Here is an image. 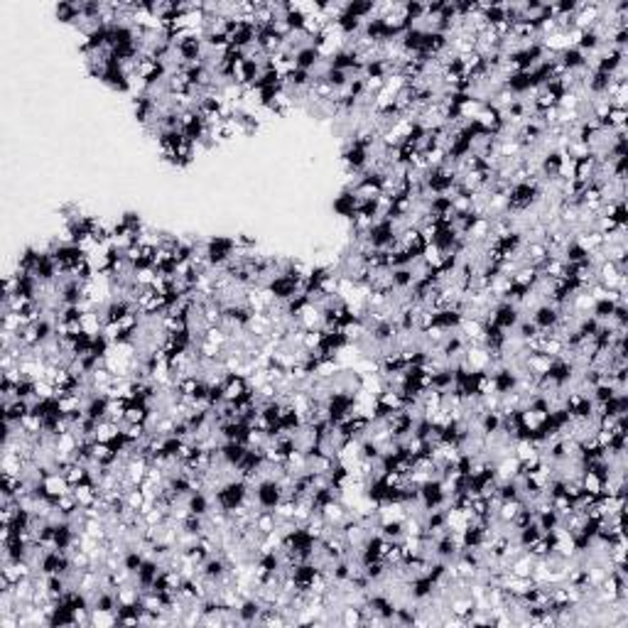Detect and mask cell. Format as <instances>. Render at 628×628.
<instances>
[{"label":"cell","instance_id":"obj_1","mask_svg":"<svg viewBox=\"0 0 628 628\" xmlns=\"http://www.w3.org/2000/svg\"><path fill=\"white\" fill-rule=\"evenodd\" d=\"M248 499H250V483L243 481L241 476L223 481L221 486H216L211 493V504L216 506V508L226 510V513H234V510L239 508V506H243Z\"/></svg>","mask_w":628,"mask_h":628},{"label":"cell","instance_id":"obj_2","mask_svg":"<svg viewBox=\"0 0 628 628\" xmlns=\"http://www.w3.org/2000/svg\"><path fill=\"white\" fill-rule=\"evenodd\" d=\"M542 194H545V187L538 179H530V182H520V184H510L508 197H506V214H523L528 209H533L535 204L540 202Z\"/></svg>","mask_w":628,"mask_h":628},{"label":"cell","instance_id":"obj_3","mask_svg":"<svg viewBox=\"0 0 628 628\" xmlns=\"http://www.w3.org/2000/svg\"><path fill=\"white\" fill-rule=\"evenodd\" d=\"M236 253H239V245L231 236H214V239L204 241V255L214 271H221L229 260L236 258Z\"/></svg>","mask_w":628,"mask_h":628},{"label":"cell","instance_id":"obj_4","mask_svg":"<svg viewBox=\"0 0 628 628\" xmlns=\"http://www.w3.org/2000/svg\"><path fill=\"white\" fill-rule=\"evenodd\" d=\"M253 496H255V504H258V508L275 510L277 504L285 499V488L280 486V481H277V478L265 476V478H258V481H255Z\"/></svg>","mask_w":628,"mask_h":628},{"label":"cell","instance_id":"obj_5","mask_svg":"<svg viewBox=\"0 0 628 628\" xmlns=\"http://www.w3.org/2000/svg\"><path fill=\"white\" fill-rule=\"evenodd\" d=\"M341 160H344V165H346L348 175L361 177L364 172H369V167H371V150L366 145H361V143L348 140L341 152Z\"/></svg>","mask_w":628,"mask_h":628},{"label":"cell","instance_id":"obj_6","mask_svg":"<svg viewBox=\"0 0 628 628\" xmlns=\"http://www.w3.org/2000/svg\"><path fill=\"white\" fill-rule=\"evenodd\" d=\"M449 501V493H446L442 478H427L420 486V508L422 510H440L446 506Z\"/></svg>","mask_w":628,"mask_h":628},{"label":"cell","instance_id":"obj_7","mask_svg":"<svg viewBox=\"0 0 628 628\" xmlns=\"http://www.w3.org/2000/svg\"><path fill=\"white\" fill-rule=\"evenodd\" d=\"M562 408L570 412L572 420H594V400L589 395H581L577 390L570 388V393H565L562 398Z\"/></svg>","mask_w":628,"mask_h":628},{"label":"cell","instance_id":"obj_8","mask_svg":"<svg viewBox=\"0 0 628 628\" xmlns=\"http://www.w3.org/2000/svg\"><path fill=\"white\" fill-rule=\"evenodd\" d=\"M486 319H491V322L496 324V327L504 329V332H513L523 317H520V307L513 305V302H496V305L488 309Z\"/></svg>","mask_w":628,"mask_h":628},{"label":"cell","instance_id":"obj_9","mask_svg":"<svg viewBox=\"0 0 628 628\" xmlns=\"http://www.w3.org/2000/svg\"><path fill=\"white\" fill-rule=\"evenodd\" d=\"M265 287H268V292L275 297L277 305H285L287 300H292V297L302 292V282L295 280V277H290V275H285V273L271 277V280L265 282Z\"/></svg>","mask_w":628,"mask_h":628},{"label":"cell","instance_id":"obj_10","mask_svg":"<svg viewBox=\"0 0 628 628\" xmlns=\"http://www.w3.org/2000/svg\"><path fill=\"white\" fill-rule=\"evenodd\" d=\"M535 322V327L540 329V332L550 334L555 332V327L560 324L562 319V309L555 305H550V302H540V305L533 309V317H530Z\"/></svg>","mask_w":628,"mask_h":628},{"label":"cell","instance_id":"obj_11","mask_svg":"<svg viewBox=\"0 0 628 628\" xmlns=\"http://www.w3.org/2000/svg\"><path fill=\"white\" fill-rule=\"evenodd\" d=\"M162 572V562L152 560V557H145V562L140 565V570L136 572V584L143 589V592H147V589H152V584H155V579L160 577Z\"/></svg>","mask_w":628,"mask_h":628},{"label":"cell","instance_id":"obj_12","mask_svg":"<svg viewBox=\"0 0 628 628\" xmlns=\"http://www.w3.org/2000/svg\"><path fill=\"white\" fill-rule=\"evenodd\" d=\"M108 410H111V400L101 393H94L91 398H86V403H83L86 417H91V420H96V422L108 420Z\"/></svg>","mask_w":628,"mask_h":628},{"label":"cell","instance_id":"obj_13","mask_svg":"<svg viewBox=\"0 0 628 628\" xmlns=\"http://www.w3.org/2000/svg\"><path fill=\"white\" fill-rule=\"evenodd\" d=\"M245 452H248V446H245L243 442H221V446H218V457H221V462L226 464V467H234V469L243 462Z\"/></svg>","mask_w":628,"mask_h":628},{"label":"cell","instance_id":"obj_14","mask_svg":"<svg viewBox=\"0 0 628 628\" xmlns=\"http://www.w3.org/2000/svg\"><path fill=\"white\" fill-rule=\"evenodd\" d=\"M358 204L361 202H358V197L353 194V189L346 187L337 199H334V214H337V216H344V218H353L358 211Z\"/></svg>","mask_w":628,"mask_h":628},{"label":"cell","instance_id":"obj_15","mask_svg":"<svg viewBox=\"0 0 628 628\" xmlns=\"http://www.w3.org/2000/svg\"><path fill=\"white\" fill-rule=\"evenodd\" d=\"M30 410H32L30 400L15 398V400H10V403H3V420L13 422V425H20L22 417L30 415Z\"/></svg>","mask_w":628,"mask_h":628},{"label":"cell","instance_id":"obj_16","mask_svg":"<svg viewBox=\"0 0 628 628\" xmlns=\"http://www.w3.org/2000/svg\"><path fill=\"white\" fill-rule=\"evenodd\" d=\"M292 59H295V67L297 69H305V72H312V69L317 67L322 62V54H319L317 47H312V45H305V47L295 49L292 52Z\"/></svg>","mask_w":628,"mask_h":628},{"label":"cell","instance_id":"obj_17","mask_svg":"<svg viewBox=\"0 0 628 628\" xmlns=\"http://www.w3.org/2000/svg\"><path fill=\"white\" fill-rule=\"evenodd\" d=\"M184 504H187L189 513L204 515V518H207L209 510H211V496H209L207 491H194V493H189L187 499H184Z\"/></svg>","mask_w":628,"mask_h":628},{"label":"cell","instance_id":"obj_18","mask_svg":"<svg viewBox=\"0 0 628 628\" xmlns=\"http://www.w3.org/2000/svg\"><path fill=\"white\" fill-rule=\"evenodd\" d=\"M54 15H57L59 22L79 25V22H81V3H69V0H64V3H59V6L54 8Z\"/></svg>","mask_w":628,"mask_h":628},{"label":"cell","instance_id":"obj_19","mask_svg":"<svg viewBox=\"0 0 628 628\" xmlns=\"http://www.w3.org/2000/svg\"><path fill=\"white\" fill-rule=\"evenodd\" d=\"M542 538V530L538 523H530L528 528H520L518 533H515V542L520 545V550H528L533 542H538Z\"/></svg>","mask_w":628,"mask_h":628},{"label":"cell","instance_id":"obj_20","mask_svg":"<svg viewBox=\"0 0 628 628\" xmlns=\"http://www.w3.org/2000/svg\"><path fill=\"white\" fill-rule=\"evenodd\" d=\"M616 305H618L616 300H597L592 307V317L597 319L599 324L611 322V314H613V309H616Z\"/></svg>","mask_w":628,"mask_h":628},{"label":"cell","instance_id":"obj_21","mask_svg":"<svg viewBox=\"0 0 628 628\" xmlns=\"http://www.w3.org/2000/svg\"><path fill=\"white\" fill-rule=\"evenodd\" d=\"M123 430V425H118V422L113 420H101L99 425H96V435H94V442H111L118 432Z\"/></svg>","mask_w":628,"mask_h":628},{"label":"cell","instance_id":"obj_22","mask_svg":"<svg viewBox=\"0 0 628 628\" xmlns=\"http://www.w3.org/2000/svg\"><path fill=\"white\" fill-rule=\"evenodd\" d=\"M145 501H147V496L143 493V488L133 486V488L125 491V504H128L130 510H138V513H140V508L145 506Z\"/></svg>","mask_w":628,"mask_h":628}]
</instances>
